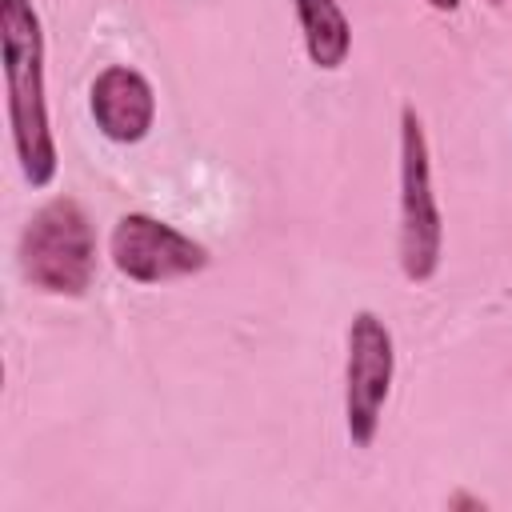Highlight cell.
Here are the masks:
<instances>
[{"label": "cell", "mask_w": 512, "mask_h": 512, "mask_svg": "<svg viewBox=\"0 0 512 512\" xmlns=\"http://www.w3.org/2000/svg\"><path fill=\"white\" fill-rule=\"evenodd\" d=\"M396 376V340L384 316L372 308L352 312L344 336V432L352 448H372L384 404L392 396Z\"/></svg>", "instance_id": "4"}, {"label": "cell", "mask_w": 512, "mask_h": 512, "mask_svg": "<svg viewBox=\"0 0 512 512\" xmlns=\"http://www.w3.org/2000/svg\"><path fill=\"white\" fill-rule=\"evenodd\" d=\"M488 4H504V0H488Z\"/></svg>", "instance_id": "9"}, {"label": "cell", "mask_w": 512, "mask_h": 512, "mask_svg": "<svg viewBox=\"0 0 512 512\" xmlns=\"http://www.w3.org/2000/svg\"><path fill=\"white\" fill-rule=\"evenodd\" d=\"M0 60L8 88V128L20 176L32 188H48L60 168V152L48 120L44 92V24L32 0H0Z\"/></svg>", "instance_id": "1"}, {"label": "cell", "mask_w": 512, "mask_h": 512, "mask_svg": "<svg viewBox=\"0 0 512 512\" xmlns=\"http://www.w3.org/2000/svg\"><path fill=\"white\" fill-rule=\"evenodd\" d=\"M428 8H436V12H444V16H452V12L460 8V0H428Z\"/></svg>", "instance_id": "8"}, {"label": "cell", "mask_w": 512, "mask_h": 512, "mask_svg": "<svg viewBox=\"0 0 512 512\" xmlns=\"http://www.w3.org/2000/svg\"><path fill=\"white\" fill-rule=\"evenodd\" d=\"M396 260L408 284H428L444 260V216L432 188V148L412 104L400 108V200Z\"/></svg>", "instance_id": "3"}, {"label": "cell", "mask_w": 512, "mask_h": 512, "mask_svg": "<svg viewBox=\"0 0 512 512\" xmlns=\"http://www.w3.org/2000/svg\"><path fill=\"white\" fill-rule=\"evenodd\" d=\"M96 264V228L76 196H52L24 220L16 240V268L36 292L80 300L96 280Z\"/></svg>", "instance_id": "2"}, {"label": "cell", "mask_w": 512, "mask_h": 512, "mask_svg": "<svg viewBox=\"0 0 512 512\" xmlns=\"http://www.w3.org/2000/svg\"><path fill=\"white\" fill-rule=\"evenodd\" d=\"M88 112L104 140L140 144L156 124L152 80L132 64H104L88 84Z\"/></svg>", "instance_id": "6"}, {"label": "cell", "mask_w": 512, "mask_h": 512, "mask_svg": "<svg viewBox=\"0 0 512 512\" xmlns=\"http://www.w3.org/2000/svg\"><path fill=\"white\" fill-rule=\"evenodd\" d=\"M304 56L316 72H340L352 52V24L340 0H292Z\"/></svg>", "instance_id": "7"}, {"label": "cell", "mask_w": 512, "mask_h": 512, "mask_svg": "<svg viewBox=\"0 0 512 512\" xmlns=\"http://www.w3.org/2000/svg\"><path fill=\"white\" fill-rule=\"evenodd\" d=\"M108 260L124 280L152 288L204 272L212 252L152 212H124L108 232Z\"/></svg>", "instance_id": "5"}]
</instances>
